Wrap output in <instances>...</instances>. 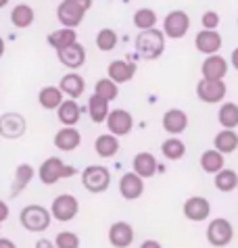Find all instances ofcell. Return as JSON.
I'll use <instances>...</instances> for the list:
<instances>
[{"label": "cell", "instance_id": "4fadbf2b", "mask_svg": "<svg viewBox=\"0 0 238 248\" xmlns=\"http://www.w3.org/2000/svg\"><path fill=\"white\" fill-rule=\"evenodd\" d=\"M223 46V38L218 30H201L197 36H194V48L205 54V57H211V54H218Z\"/></svg>", "mask_w": 238, "mask_h": 248}, {"label": "cell", "instance_id": "f546056e", "mask_svg": "<svg viewBox=\"0 0 238 248\" xmlns=\"http://www.w3.org/2000/svg\"><path fill=\"white\" fill-rule=\"evenodd\" d=\"M161 155L167 161H182L186 156V144L178 136H170L167 140L161 142Z\"/></svg>", "mask_w": 238, "mask_h": 248}, {"label": "cell", "instance_id": "74e56055", "mask_svg": "<svg viewBox=\"0 0 238 248\" xmlns=\"http://www.w3.org/2000/svg\"><path fill=\"white\" fill-rule=\"evenodd\" d=\"M54 246L57 248H80V236L75 232H59L54 236Z\"/></svg>", "mask_w": 238, "mask_h": 248}, {"label": "cell", "instance_id": "d6986e66", "mask_svg": "<svg viewBox=\"0 0 238 248\" xmlns=\"http://www.w3.org/2000/svg\"><path fill=\"white\" fill-rule=\"evenodd\" d=\"M134 227L128 221H115L109 227V242L113 248H130L134 242Z\"/></svg>", "mask_w": 238, "mask_h": 248}, {"label": "cell", "instance_id": "d6a6232c", "mask_svg": "<svg viewBox=\"0 0 238 248\" xmlns=\"http://www.w3.org/2000/svg\"><path fill=\"white\" fill-rule=\"evenodd\" d=\"M213 186L220 192H223V194H228V192H234L238 188V173H236L234 169L223 167L221 171H218V173L213 175Z\"/></svg>", "mask_w": 238, "mask_h": 248}, {"label": "cell", "instance_id": "e0dca14e", "mask_svg": "<svg viewBox=\"0 0 238 248\" xmlns=\"http://www.w3.org/2000/svg\"><path fill=\"white\" fill-rule=\"evenodd\" d=\"M228 59H223L221 54H211V57H207L205 61H203L201 65V75L205 79H220L223 81L228 75Z\"/></svg>", "mask_w": 238, "mask_h": 248}, {"label": "cell", "instance_id": "44dd1931", "mask_svg": "<svg viewBox=\"0 0 238 248\" xmlns=\"http://www.w3.org/2000/svg\"><path fill=\"white\" fill-rule=\"evenodd\" d=\"M54 146H57L61 153H73L75 148L82 144V134L78 127H65L63 125L57 134H54Z\"/></svg>", "mask_w": 238, "mask_h": 248}, {"label": "cell", "instance_id": "cb8c5ba5", "mask_svg": "<svg viewBox=\"0 0 238 248\" xmlns=\"http://www.w3.org/2000/svg\"><path fill=\"white\" fill-rule=\"evenodd\" d=\"M34 175H36V169H34L30 163H21V165H17L15 175H13V184H11V196H13V198H17L21 192H23L27 186L32 184Z\"/></svg>", "mask_w": 238, "mask_h": 248}, {"label": "cell", "instance_id": "5b68a950", "mask_svg": "<svg viewBox=\"0 0 238 248\" xmlns=\"http://www.w3.org/2000/svg\"><path fill=\"white\" fill-rule=\"evenodd\" d=\"M80 213V201L73 194H59L51 204V215L59 223H69L78 217Z\"/></svg>", "mask_w": 238, "mask_h": 248}, {"label": "cell", "instance_id": "7402d4cb", "mask_svg": "<svg viewBox=\"0 0 238 248\" xmlns=\"http://www.w3.org/2000/svg\"><path fill=\"white\" fill-rule=\"evenodd\" d=\"M159 165H157V158L153 153H138L134 156V161H132V171H134L136 175H140L142 180H149V177H153L157 173Z\"/></svg>", "mask_w": 238, "mask_h": 248}, {"label": "cell", "instance_id": "603a6c76", "mask_svg": "<svg viewBox=\"0 0 238 248\" xmlns=\"http://www.w3.org/2000/svg\"><path fill=\"white\" fill-rule=\"evenodd\" d=\"M57 119L65 127H75L78 125V121L82 119V107L78 105V100H73V98L63 100L61 107L57 108Z\"/></svg>", "mask_w": 238, "mask_h": 248}, {"label": "cell", "instance_id": "2e32d148", "mask_svg": "<svg viewBox=\"0 0 238 248\" xmlns=\"http://www.w3.org/2000/svg\"><path fill=\"white\" fill-rule=\"evenodd\" d=\"M119 194H121L123 201H138L144 194V180L136 175L134 171L123 173L119 177Z\"/></svg>", "mask_w": 238, "mask_h": 248}, {"label": "cell", "instance_id": "4316f807", "mask_svg": "<svg viewBox=\"0 0 238 248\" xmlns=\"http://www.w3.org/2000/svg\"><path fill=\"white\" fill-rule=\"evenodd\" d=\"M213 148L220 150L223 156L236 153L238 150V134H236V129H221V132L215 134Z\"/></svg>", "mask_w": 238, "mask_h": 248}, {"label": "cell", "instance_id": "7a4b0ae2", "mask_svg": "<svg viewBox=\"0 0 238 248\" xmlns=\"http://www.w3.org/2000/svg\"><path fill=\"white\" fill-rule=\"evenodd\" d=\"M19 223L23 225V230L32 232V233L46 232L52 223L51 209H46V206H42V204H27L19 213Z\"/></svg>", "mask_w": 238, "mask_h": 248}, {"label": "cell", "instance_id": "1f68e13d", "mask_svg": "<svg viewBox=\"0 0 238 248\" xmlns=\"http://www.w3.org/2000/svg\"><path fill=\"white\" fill-rule=\"evenodd\" d=\"M109 113H111L109 100H104L96 94H92L88 98V115H90V119H92V123H104Z\"/></svg>", "mask_w": 238, "mask_h": 248}, {"label": "cell", "instance_id": "7c38bea8", "mask_svg": "<svg viewBox=\"0 0 238 248\" xmlns=\"http://www.w3.org/2000/svg\"><path fill=\"white\" fill-rule=\"evenodd\" d=\"M182 213H184V217L188 221H194V223L207 221L209 215H211V202L205 196H190L184 201Z\"/></svg>", "mask_w": 238, "mask_h": 248}, {"label": "cell", "instance_id": "4dcf8cb0", "mask_svg": "<svg viewBox=\"0 0 238 248\" xmlns=\"http://www.w3.org/2000/svg\"><path fill=\"white\" fill-rule=\"evenodd\" d=\"M34 19H36V13L30 4L21 2V4H15L11 9V23L19 27V30H25V27H30L34 23Z\"/></svg>", "mask_w": 238, "mask_h": 248}, {"label": "cell", "instance_id": "6da1fadb", "mask_svg": "<svg viewBox=\"0 0 238 248\" xmlns=\"http://www.w3.org/2000/svg\"><path fill=\"white\" fill-rule=\"evenodd\" d=\"M165 40H167L165 33L157 30V27L140 31L134 40L136 54L144 61H157V59H161V54L165 52Z\"/></svg>", "mask_w": 238, "mask_h": 248}, {"label": "cell", "instance_id": "ee69618b", "mask_svg": "<svg viewBox=\"0 0 238 248\" xmlns=\"http://www.w3.org/2000/svg\"><path fill=\"white\" fill-rule=\"evenodd\" d=\"M230 65H232L236 71H238V46L232 50V54H230Z\"/></svg>", "mask_w": 238, "mask_h": 248}, {"label": "cell", "instance_id": "ac0fdd59", "mask_svg": "<svg viewBox=\"0 0 238 248\" xmlns=\"http://www.w3.org/2000/svg\"><path fill=\"white\" fill-rule=\"evenodd\" d=\"M161 125L170 136H180L186 132L188 127V113L182 108H170L161 117Z\"/></svg>", "mask_w": 238, "mask_h": 248}, {"label": "cell", "instance_id": "ba28073f", "mask_svg": "<svg viewBox=\"0 0 238 248\" xmlns=\"http://www.w3.org/2000/svg\"><path fill=\"white\" fill-rule=\"evenodd\" d=\"M226 94H228V88L220 79L201 78L197 84V96L205 105H220V102H223V98H226Z\"/></svg>", "mask_w": 238, "mask_h": 248}, {"label": "cell", "instance_id": "484cf974", "mask_svg": "<svg viewBox=\"0 0 238 248\" xmlns=\"http://www.w3.org/2000/svg\"><path fill=\"white\" fill-rule=\"evenodd\" d=\"M119 148H121L119 138L113 136V134H101L94 140V153L101 158H113L119 153Z\"/></svg>", "mask_w": 238, "mask_h": 248}, {"label": "cell", "instance_id": "9a60e30c", "mask_svg": "<svg viewBox=\"0 0 238 248\" xmlns=\"http://www.w3.org/2000/svg\"><path fill=\"white\" fill-rule=\"evenodd\" d=\"M134 75H136V63H132L128 59H115V61H111L107 67V78L113 79L117 86L132 81Z\"/></svg>", "mask_w": 238, "mask_h": 248}, {"label": "cell", "instance_id": "e575fe53", "mask_svg": "<svg viewBox=\"0 0 238 248\" xmlns=\"http://www.w3.org/2000/svg\"><path fill=\"white\" fill-rule=\"evenodd\" d=\"M96 48H99L101 52H111L115 50L117 44H119V36L113 27H102V30L96 33Z\"/></svg>", "mask_w": 238, "mask_h": 248}, {"label": "cell", "instance_id": "ffe728a7", "mask_svg": "<svg viewBox=\"0 0 238 248\" xmlns=\"http://www.w3.org/2000/svg\"><path fill=\"white\" fill-rule=\"evenodd\" d=\"M59 88H61L63 96L78 100V98H82V94L86 92V81H84V78H82L80 73L69 71V73H65V75L61 78Z\"/></svg>", "mask_w": 238, "mask_h": 248}, {"label": "cell", "instance_id": "30bf717a", "mask_svg": "<svg viewBox=\"0 0 238 248\" xmlns=\"http://www.w3.org/2000/svg\"><path fill=\"white\" fill-rule=\"evenodd\" d=\"M104 123H107L109 134H113L117 138L128 136L134 129V117H132L130 111H125V108H113Z\"/></svg>", "mask_w": 238, "mask_h": 248}, {"label": "cell", "instance_id": "5bb4252c", "mask_svg": "<svg viewBox=\"0 0 238 248\" xmlns=\"http://www.w3.org/2000/svg\"><path fill=\"white\" fill-rule=\"evenodd\" d=\"M57 59H59V63L65 65L67 69L78 71V69L84 67V63H86V48H84L80 42H73V44L57 50Z\"/></svg>", "mask_w": 238, "mask_h": 248}, {"label": "cell", "instance_id": "f1b7e54d", "mask_svg": "<svg viewBox=\"0 0 238 248\" xmlns=\"http://www.w3.org/2000/svg\"><path fill=\"white\" fill-rule=\"evenodd\" d=\"M46 42H48V46H51V48H54V50H61V48L78 42V31L71 30V27H59V30H54V31L48 33Z\"/></svg>", "mask_w": 238, "mask_h": 248}, {"label": "cell", "instance_id": "f35d334b", "mask_svg": "<svg viewBox=\"0 0 238 248\" xmlns=\"http://www.w3.org/2000/svg\"><path fill=\"white\" fill-rule=\"evenodd\" d=\"M220 23H221L220 13H215V11H207V13H203V17H201V25H203V30H218Z\"/></svg>", "mask_w": 238, "mask_h": 248}, {"label": "cell", "instance_id": "bcb514c9", "mask_svg": "<svg viewBox=\"0 0 238 248\" xmlns=\"http://www.w3.org/2000/svg\"><path fill=\"white\" fill-rule=\"evenodd\" d=\"M9 2H11V0H0V9H4V6L9 4Z\"/></svg>", "mask_w": 238, "mask_h": 248}, {"label": "cell", "instance_id": "c3c4849f", "mask_svg": "<svg viewBox=\"0 0 238 248\" xmlns=\"http://www.w3.org/2000/svg\"><path fill=\"white\" fill-rule=\"evenodd\" d=\"M0 227H2V223H0Z\"/></svg>", "mask_w": 238, "mask_h": 248}, {"label": "cell", "instance_id": "f6af8a7d", "mask_svg": "<svg viewBox=\"0 0 238 248\" xmlns=\"http://www.w3.org/2000/svg\"><path fill=\"white\" fill-rule=\"evenodd\" d=\"M4 50H6V44H4V40L0 38V59L4 57Z\"/></svg>", "mask_w": 238, "mask_h": 248}, {"label": "cell", "instance_id": "836d02e7", "mask_svg": "<svg viewBox=\"0 0 238 248\" xmlns=\"http://www.w3.org/2000/svg\"><path fill=\"white\" fill-rule=\"evenodd\" d=\"M218 121L221 129H236L238 127V105L236 102H223L218 108Z\"/></svg>", "mask_w": 238, "mask_h": 248}, {"label": "cell", "instance_id": "277c9868", "mask_svg": "<svg viewBox=\"0 0 238 248\" xmlns=\"http://www.w3.org/2000/svg\"><path fill=\"white\" fill-rule=\"evenodd\" d=\"M82 186L90 194H102L111 186V171L104 165H88L82 171Z\"/></svg>", "mask_w": 238, "mask_h": 248}, {"label": "cell", "instance_id": "d590c367", "mask_svg": "<svg viewBox=\"0 0 238 248\" xmlns=\"http://www.w3.org/2000/svg\"><path fill=\"white\" fill-rule=\"evenodd\" d=\"M132 21H134L136 30L138 31H146V30H153V27H157V13L153 9H138L134 13V17H132Z\"/></svg>", "mask_w": 238, "mask_h": 248}, {"label": "cell", "instance_id": "7bdbcfd3", "mask_svg": "<svg viewBox=\"0 0 238 248\" xmlns=\"http://www.w3.org/2000/svg\"><path fill=\"white\" fill-rule=\"evenodd\" d=\"M0 248H17V244L11 238H2L0 236Z\"/></svg>", "mask_w": 238, "mask_h": 248}, {"label": "cell", "instance_id": "d4e9b609", "mask_svg": "<svg viewBox=\"0 0 238 248\" xmlns=\"http://www.w3.org/2000/svg\"><path fill=\"white\" fill-rule=\"evenodd\" d=\"M63 100H65V96H63L59 86H44L38 92V105L44 111H57Z\"/></svg>", "mask_w": 238, "mask_h": 248}, {"label": "cell", "instance_id": "83f0119b", "mask_svg": "<svg viewBox=\"0 0 238 248\" xmlns=\"http://www.w3.org/2000/svg\"><path fill=\"white\" fill-rule=\"evenodd\" d=\"M199 165H201V169L205 171V173L215 175L218 171H221L223 167H226V158H223V155L220 153V150L209 148V150H205V153L201 155Z\"/></svg>", "mask_w": 238, "mask_h": 248}, {"label": "cell", "instance_id": "8d00e7d4", "mask_svg": "<svg viewBox=\"0 0 238 248\" xmlns=\"http://www.w3.org/2000/svg\"><path fill=\"white\" fill-rule=\"evenodd\" d=\"M94 94L111 102V100H115L117 96H119V86L115 84L113 79L102 78V79H99V81L94 84Z\"/></svg>", "mask_w": 238, "mask_h": 248}, {"label": "cell", "instance_id": "ab89813d", "mask_svg": "<svg viewBox=\"0 0 238 248\" xmlns=\"http://www.w3.org/2000/svg\"><path fill=\"white\" fill-rule=\"evenodd\" d=\"M11 215V209H9V204H6L4 201H0V223H4L6 219H9Z\"/></svg>", "mask_w": 238, "mask_h": 248}, {"label": "cell", "instance_id": "8fae6325", "mask_svg": "<svg viewBox=\"0 0 238 248\" xmlns=\"http://www.w3.org/2000/svg\"><path fill=\"white\" fill-rule=\"evenodd\" d=\"M27 132V121L21 113H4L0 115V138L17 140Z\"/></svg>", "mask_w": 238, "mask_h": 248}, {"label": "cell", "instance_id": "9c48e42d", "mask_svg": "<svg viewBox=\"0 0 238 248\" xmlns=\"http://www.w3.org/2000/svg\"><path fill=\"white\" fill-rule=\"evenodd\" d=\"M86 9L80 6L75 0H61L59 6H57V19L63 27H71L75 30L78 25H82L84 17H86Z\"/></svg>", "mask_w": 238, "mask_h": 248}, {"label": "cell", "instance_id": "3957f363", "mask_svg": "<svg viewBox=\"0 0 238 248\" xmlns=\"http://www.w3.org/2000/svg\"><path fill=\"white\" fill-rule=\"evenodd\" d=\"M78 171L71 165H65V161L59 156H48L46 161H42V165L38 167V177L44 186H54L57 182L65 180V177L75 175Z\"/></svg>", "mask_w": 238, "mask_h": 248}, {"label": "cell", "instance_id": "b9f144b4", "mask_svg": "<svg viewBox=\"0 0 238 248\" xmlns=\"http://www.w3.org/2000/svg\"><path fill=\"white\" fill-rule=\"evenodd\" d=\"M140 248H163V246H161V242H157V240H144V242L140 244Z\"/></svg>", "mask_w": 238, "mask_h": 248}, {"label": "cell", "instance_id": "52a82bcc", "mask_svg": "<svg viewBox=\"0 0 238 248\" xmlns=\"http://www.w3.org/2000/svg\"><path fill=\"white\" fill-rule=\"evenodd\" d=\"M188 30H190V17H188L186 11H171L167 13L165 19H163V31L165 38L170 40H182L188 33Z\"/></svg>", "mask_w": 238, "mask_h": 248}, {"label": "cell", "instance_id": "8992f818", "mask_svg": "<svg viewBox=\"0 0 238 248\" xmlns=\"http://www.w3.org/2000/svg\"><path fill=\"white\" fill-rule=\"evenodd\" d=\"M234 240V227L228 219L218 217L211 219L207 225V242L215 248H226Z\"/></svg>", "mask_w": 238, "mask_h": 248}, {"label": "cell", "instance_id": "7dc6e473", "mask_svg": "<svg viewBox=\"0 0 238 248\" xmlns=\"http://www.w3.org/2000/svg\"><path fill=\"white\" fill-rule=\"evenodd\" d=\"M236 25H238V19H236Z\"/></svg>", "mask_w": 238, "mask_h": 248}, {"label": "cell", "instance_id": "60d3db41", "mask_svg": "<svg viewBox=\"0 0 238 248\" xmlns=\"http://www.w3.org/2000/svg\"><path fill=\"white\" fill-rule=\"evenodd\" d=\"M36 248H57V246H54L52 240H48V238H40L38 242H36Z\"/></svg>", "mask_w": 238, "mask_h": 248}]
</instances>
